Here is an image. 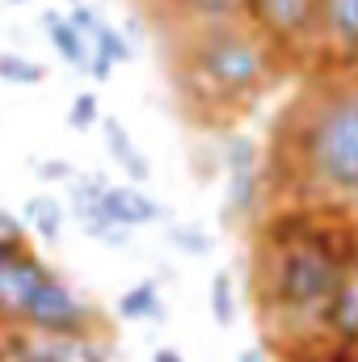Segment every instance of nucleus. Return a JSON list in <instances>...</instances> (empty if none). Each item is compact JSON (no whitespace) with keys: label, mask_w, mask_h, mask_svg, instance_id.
<instances>
[{"label":"nucleus","mask_w":358,"mask_h":362,"mask_svg":"<svg viewBox=\"0 0 358 362\" xmlns=\"http://www.w3.org/2000/svg\"><path fill=\"white\" fill-rule=\"evenodd\" d=\"M211 316H215V325H232V316H236V295H232V278L219 270L211 278Z\"/></svg>","instance_id":"18"},{"label":"nucleus","mask_w":358,"mask_h":362,"mask_svg":"<svg viewBox=\"0 0 358 362\" xmlns=\"http://www.w3.org/2000/svg\"><path fill=\"white\" fill-rule=\"evenodd\" d=\"M245 21L287 59H321V8L316 0H249Z\"/></svg>","instance_id":"4"},{"label":"nucleus","mask_w":358,"mask_h":362,"mask_svg":"<svg viewBox=\"0 0 358 362\" xmlns=\"http://www.w3.org/2000/svg\"><path fill=\"white\" fill-rule=\"evenodd\" d=\"M241 362H266V354H262V350H245V354H241Z\"/></svg>","instance_id":"28"},{"label":"nucleus","mask_w":358,"mask_h":362,"mask_svg":"<svg viewBox=\"0 0 358 362\" xmlns=\"http://www.w3.org/2000/svg\"><path fill=\"white\" fill-rule=\"evenodd\" d=\"M68 21H72V30H76V34H81V38H85L89 47H93V38L101 34V25H105V21L97 17V8H89V4H76Z\"/></svg>","instance_id":"22"},{"label":"nucleus","mask_w":358,"mask_h":362,"mask_svg":"<svg viewBox=\"0 0 358 362\" xmlns=\"http://www.w3.org/2000/svg\"><path fill=\"white\" fill-rule=\"evenodd\" d=\"M93 51L97 55H105L110 64H127L135 51H131V38L122 34V30H114V25H101V34L93 38Z\"/></svg>","instance_id":"19"},{"label":"nucleus","mask_w":358,"mask_h":362,"mask_svg":"<svg viewBox=\"0 0 358 362\" xmlns=\"http://www.w3.org/2000/svg\"><path fill=\"white\" fill-rule=\"evenodd\" d=\"M110 68H114V64H110L105 55H97V51H93V55H89V68H85V72H89L93 81H110Z\"/></svg>","instance_id":"25"},{"label":"nucleus","mask_w":358,"mask_h":362,"mask_svg":"<svg viewBox=\"0 0 358 362\" xmlns=\"http://www.w3.org/2000/svg\"><path fill=\"white\" fill-rule=\"evenodd\" d=\"M101 189H105V177H85L72 181V211H76V223L89 232L93 240H105V245H127V232L105 215L101 206Z\"/></svg>","instance_id":"8"},{"label":"nucleus","mask_w":358,"mask_h":362,"mask_svg":"<svg viewBox=\"0 0 358 362\" xmlns=\"http://www.w3.org/2000/svg\"><path fill=\"white\" fill-rule=\"evenodd\" d=\"M72 4H81V0H72Z\"/></svg>","instance_id":"29"},{"label":"nucleus","mask_w":358,"mask_h":362,"mask_svg":"<svg viewBox=\"0 0 358 362\" xmlns=\"http://www.w3.org/2000/svg\"><path fill=\"white\" fill-rule=\"evenodd\" d=\"M282 68H287L282 55L249 21L185 30L173 59L178 89L194 110H207V114H232L253 105Z\"/></svg>","instance_id":"3"},{"label":"nucleus","mask_w":358,"mask_h":362,"mask_svg":"<svg viewBox=\"0 0 358 362\" xmlns=\"http://www.w3.org/2000/svg\"><path fill=\"white\" fill-rule=\"evenodd\" d=\"M152 362H181V354H178V350H156Z\"/></svg>","instance_id":"27"},{"label":"nucleus","mask_w":358,"mask_h":362,"mask_svg":"<svg viewBox=\"0 0 358 362\" xmlns=\"http://www.w3.org/2000/svg\"><path fill=\"white\" fill-rule=\"evenodd\" d=\"M13 4H21V0H13Z\"/></svg>","instance_id":"30"},{"label":"nucleus","mask_w":358,"mask_h":362,"mask_svg":"<svg viewBox=\"0 0 358 362\" xmlns=\"http://www.w3.org/2000/svg\"><path fill=\"white\" fill-rule=\"evenodd\" d=\"M42 30H47V38L55 42V51H59V59H64V64H72V68H81V72L89 68L93 47L76 34V30H72V21H68V17H59L55 8H51V13H42Z\"/></svg>","instance_id":"12"},{"label":"nucleus","mask_w":358,"mask_h":362,"mask_svg":"<svg viewBox=\"0 0 358 362\" xmlns=\"http://www.w3.org/2000/svg\"><path fill=\"white\" fill-rule=\"evenodd\" d=\"M21 249H25V223L0 206V253H21Z\"/></svg>","instance_id":"21"},{"label":"nucleus","mask_w":358,"mask_h":362,"mask_svg":"<svg viewBox=\"0 0 358 362\" xmlns=\"http://www.w3.org/2000/svg\"><path fill=\"white\" fill-rule=\"evenodd\" d=\"M47 278V266L21 249V253H0V320L21 325V312L34 295V286Z\"/></svg>","instance_id":"7"},{"label":"nucleus","mask_w":358,"mask_h":362,"mask_svg":"<svg viewBox=\"0 0 358 362\" xmlns=\"http://www.w3.org/2000/svg\"><path fill=\"white\" fill-rule=\"evenodd\" d=\"M321 59L329 72H358V0H316Z\"/></svg>","instance_id":"6"},{"label":"nucleus","mask_w":358,"mask_h":362,"mask_svg":"<svg viewBox=\"0 0 358 362\" xmlns=\"http://www.w3.org/2000/svg\"><path fill=\"white\" fill-rule=\"evenodd\" d=\"M358 262V223L350 211L291 202L262 223L253 257V299L266 312L270 346L304 362L325 346V316Z\"/></svg>","instance_id":"1"},{"label":"nucleus","mask_w":358,"mask_h":362,"mask_svg":"<svg viewBox=\"0 0 358 362\" xmlns=\"http://www.w3.org/2000/svg\"><path fill=\"white\" fill-rule=\"evenodd\" d=\"M169 236H173V245H178L181 253H194V257H207L211 253V236L202 232V228H185V223H178V228H169Z\"/></svg>","instance_id":"20"},{"label":"nucleus","mask_w":358,"mask_h":362,"mask_svg":"<svg viewBox=\"0 0 358 362\" xmlns=\"http://www.w3.org/2000/svg\"><path fill=\"white\" fill-rule=\"evenodd\" d=\"M185 30H211V25H241L249 13V0H169Z\"/></svg>","instance_id":"10"},{"label":"nucleus","mask_w":358,"mask_h":362,"mask_svg":"<svg viewBox=\"0 0 358 362\" xmlns=\"http://www.w3.org/2000/svg\"><path fill=\"white\" fill-rule=\"evenodd\" d=\"M266 194V173H262V156L258 144L236 135L224 148V215L228 223H249L262 206Z\"/></svg>","instance_id":"5"},{"label":"nucleus","mask_w":358,"mask_h":362,"mask_svg":"<svg viewBox=\"0 0 358 362\" xmlns=\"http://www.w3.org/2000/svg\"><path fill=\"white\" fill-rule=\"evenodd\" d=\"M21 223H25V228H34V232H38V240H55V236H59V228H64V211H59V202H55V198L34 194V198L21 206Z\"/></svg>","instance_id":"15"},{"label":"nucleus","mask_w":358,"mask_h":362,"mask_svg":"<svg viewBox=\"0 0 358 362\" xmlns=\"http://www.w3.org/2000/svg\"><path fill=\"white\" fill-rule=\"evenodd\" d=\"M68 122H72L76 131H89L93 122H97V97H93V93H81V97L72 101V114H68Z\"/></svg>","instance_id":"23"},{"label":"nucleus","mask_w":358,"mask_h":362,"mask_svg":"<svg viewBox=\"0 0 358 362\" xmlns=\"http://www.w3.org/2000/svg\"><path fill=\"white\" fill-rule=\"evenodd\" d=\"M101 131H105V144H110V156L122 165V173L131 181H148V173H152V165H148V156L131 144V135L122 131V122L118 118H105L101 122Z\"/></svg>","instance_id":"13"},{"label":"nucleus","mask_w":358,"mask_h":362,"mask_svg":"<svg viewBox=\"0 0 358 362\" xmlns=\"http://www.w3.org/2000/svg\"><path fill=\"white\" fill-rule=\"evenodd\" d=\"M274 169L287 194L312 206H358V72H325L299 93L278 127Z\"/></svg>","instance_id":"2"},{"label":"nucleus","mask_w":358,"mask_h":362,"mask_svg":"<svg viewBox=\"0 0 358 362\" xmlns=\"http://www.w3.org/2000/svg\"><path fill=\"white\" fill-rule=\"evenodd\" d=\"M0 81H8V85H42V64L4 51L0 55Z\"/></svg>","instance_id":"17"},{"label":"nucleus","mask_w":358,"mask_h":362,"mask_svg":"<svg viewBox=\"0 0 358 362\" xmlns=\"http://www.w3.org/2000/svg\"><path fill=\"white\" fill-rule=\"evenodd\" d=\"M304 362H358V350L354 346H342V341H325V346H316Z\"/></svg>","instance_id":"24"},{"label":"nucleus","mask_w":358,"mask_h":362,"mask_svg":"<svg viewBox=\"0 0 358 362\" xmlns=\"http://www.w3.org/2000/svg\"><path fill=\"white\" fill-rule=\"evenodd\" d=\"M101 206H105V215H110L122 232L148 228V223H156V219L165 215V206H161L156 198H148L139 185H105V189H101Z\"/></svg>","instance_id":"9"},{"label":"nucleus","mask_w":358,"mask_h":362,"mask_svg":"<svg viewBox=\"0 0 358 362\" xmlns=\"http://www.w3.org/2000/svg\"><path fill=\"white\" fill-rule=\"evenodd\" d=\"M114 308H118L122 320H156V325L165 320V308H161V295H156V278H148V282L122 291Z\"/></svg>","instance_id":"14"},{"label":"nucleus","mask_w":358,"mask_h":362,"mask_svg":"<svg viewBox=\"0 0 358 362\" xmlns=\"http://www.w3.org/2000/svg\"><path fill=\"white\" fill-rule=\"evenodd\" d=\"M76 362H110V358H105V350L97 341H81L76 346Z\"/></svg>","instance_id":"26"},{"label":"nucleus","mask_w":358,"mask_h":362,"mask_svg":"<svg viewBox=\"0 0 358 362\" xmlns=\"http://www.w3.org/2000/svg\"><path fill=\"white\" fill-rule=\"evenodd\" d=\"M13 362H76V350L59 337H21L17 350H8Z\"/></svg>","instance_id":"16"},{"label":"nucleus","mask_w":358,"mask_h":362,"mask_svg":"<svg viewBox=\"0 0 358 362\" xmlns=\"http://www.w3.org/2000/svg\"><path fill=\"white\" fill-rule=\"evenodd\" d=\"M325 337L358 350V262L354 270L346 274V282H342V291H337V299L325 316Z\"/></svg>","instance_id":"11"}]
</instances>
